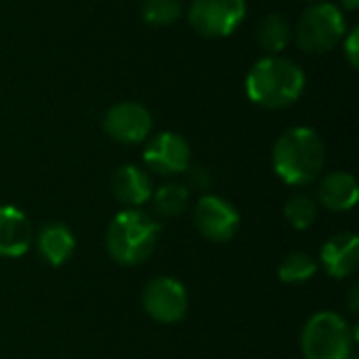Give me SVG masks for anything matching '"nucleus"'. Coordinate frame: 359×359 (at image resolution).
<instances>
[{
	"label": "nucleus",
	"mask_w": 359,
	"mask_h": 359,
	"mask_svg": "<svg viewBox=\"0 0 359 359\" xmlns=\"http://www.w3.org/2000/svg\"><path fill=\"white\" fill-rule=\"evenodd\" d=\"M358 181L349 172H330V175H326L322 179V183H320V189H318L320 202L326 208L334 210V212L353 208L355 202H358Z\"/></svg>",
	"instance_id": "obj_14"
},
{
	"label": "nucleus",
	"mask_w": 359,
	"mask_h": 359,
	"mask_svg": "<svg viewBox=\"0 0 359 359\" xmlns=\"http://www.w3.org/2000/svg\"><path fill=\"white\" fill-rule=\"evenodd\" d=\"M341 4H343V8H347V11H355L359 6V0H341Z\"/></svg>",
	"instance_id": "obj_23"
},
{
	"label": "nucleus",
	"mask_w": 359,
	"mask_h": 359,
	"mask_svg": "<svg viewBox=\"0 0 359 359\" xmlns=\"http://www.w3.org/2000/svg\"><path fill=\"white\" fill-rule=\"evenodd\" d=\"M141 15L149 25H170L183 15L181 0H143Z\"/></svg>",
	"instance_id": "obj_20"
},
{
	"label": "nucleus",
	"mask_w": 359,
	"mask_h": 359,
	"mask_svg": "<svg viewBox=\"0 0 359 359\" xmlns=\"http://www.w3.org/2000/svg\"><path fill=\"white\" fill-rule=\"evenodd\" d=\"M38 250L40 255L44 257V261L53 267H59L63 265L72 252H74V246H76V240H74V233L61 225V223H48L40 229L38 238Z\"/></svg>",
	"instance_id": "obj_15"
},
{
	"label": "nucleus",
	"mask_w": 359,
	"mask_h": 359,
	"mask_svg": "<svg viewBox=\"0 0 359 359\" xmlns=\"http://www.w3.org/2000/svg\"><path fill=\"white\" fill-rule=\"evenodd\" d=\"M353 334L347 322L332 311L316 313L303 330L301 349L305 359H349Z\"/></svg>",
	"instance_id": "obj_5"
},
{
	"label": "nucleus",
	"mask_w": 359,
	"mask_h": 359,
	"mask_svg": "<svg viewBox=\"0 0 359 359\" xmlns=\"http://www.w3.org/2000/svg\"><path fill=\"white\" fill-rule=\"evenodd\" d=\"M246 17V0H191L189 25L204 38L231 36Z\"/></svg>",
	"instance_id": "obj_6"
},
{
	"label": "nucleus",
	"mask_w": 359,
	"mask_h": 359,
	"mask_svg": "<svg viewBox=\"0 0 359 359\" xmlns=\"http://www.w3.org/2000/svg\"><path fill=\"white\" fill-rule=\"evenodd\" d=\"M160 225L141 210H122L107 227V252L120 265H139L156 248Z\"/></svg>",
	"instance_id": "obj_3"
},
{
	"label": "nucleus",
	"mask_w": 359,
	"mask_h": 359,
	"mask_svg": "<svg viewBox=\"0 0 359 359\" xmlns=\"http://www.w3.org/2000/svg\"><path fill=\"white\" fill-rule=\"evenodd\" d=\"M212 179H210V172L204 170V168H191L189 170V185L196 187V189H206L210 187Z\"/></svg>",
	"instance_id": "obj_22"
},
{
	"label": "nucleus",
	"mask_w": 359,
	"mask_h": 359,
	"mask_svg": "<svg viewBox=\"0 0 359 359\" xmlns=\"http://www.w3.org/2000/svg\"><path fill=\"white\" fill-rule=\"evenodd\" d=\"M355 297H358V288L351 290V311H358V303H355Z\"/></svg>",
	"instance_id": "obj_24"
},
{
	"label": "nucleus",
	"mask_w": 359,
	"mask_h": 359,
	"mask_svg": "<svg viewBox=\"0 0 359 359\" xmlns=\"http://www.w3.org/2000/svg\"><path fill=\"white\" fill-rule=\"evenodd\" d=\"M151 196L156 212L162 217H179L181 212H185L189 202V189L181 183H166Z\"/></svg>",
	"instance_id": "obj_17"
},
{
	"label": "nucleus",
	"mask_w": 359,
	"mask_h": 359,
	"mask_svg": "<svg viewBox=\"0 0 359 359\" xmlns=\"http://www.w3.org/2000/svg\"><path fill=\"white\" fill-rule=\"evenodd\" d=\"M246 95L255 105L282 109L299 101L305 90V72L292 59L267 55L246 74Z\"/></svg>",
	"instance_id": "obj_1"
},
{
	"label": "nucleus",
	"mask_w": 359,
	"mask_h": 359,
	"mask_svg": "<svg viewBox=\"0 0 359 359\" xmlns=\"http://www.w3.org/2000/svg\"><path fill=\"white\" fill-rule=\"evenodd\" d=\"M32 244V225L15 206H0V257H21Z\"/></svg>",
	"instance_id": "obj_11"
},
{
	"label": "nucleus",
	"mask_w": 359,
	"mask_h": 359,
	"mask_svg": "<svg viewBox=\"0 0 359 359\" xmlns=\"http://www.w3.org/2000/svg\"><path fill=\"white\" fill-rule=\"evenodd\" d=\"M196 227L200 233L212 242H227L236 236L240 227L238 210L217 196H204L196 206Z\"/></svg>",
	"instance_id": "obj_10"
},
{
	"label": "nucleus",
	"mask_w": 359,
	"mask_h": 359,
	"mask_svg": "<svg viewBox=\"0 0 359 359\" xmlns=\"http://www.w3.org/2000/svg\"><path fill=\"white\" fill-rule=\"evenodd\" d=\"M316 271H318V265L309 255L292 252L282 261L278 276L284 284H303V282L311 280L316 276Z\"/></svg>",
	"instance_id": "obj_18"
},
{
	"label": "nucleus",
	"mask_w": 359,
	"mask_h": 359,
	"mask_svg": "<svg viewBox=\"0 0 359 359\" xmlns=\"http://www.w3.org/2000/svg\"><path fill=\"white\" fill-rule=\"evenodd\" d=\"M143 307L156 322L175 324L187 313V292L172 278H156L145 286Z\"/></svg>",
	"instance_id": "obj_9"
},
{
	"label": "nucleus",
	"mask_w": 359,
	"mask_h": 359,
	"mask_svg": "<svg viewBox=\"0 0 359 359\" xmlns=\"http://www.w3.org/2000/svg\"><path fill=\"white\" fill-rule=\"evenodd\" d=\"M343 48H345V57L349 61L351 67L359 65V27H353L345 34L343 38Z\"/></svg>",
	"instance_id": "obj_21"
},
{
	"label": "nucleus",
	"mask_w": 359,
	"mask_h": 359,
	"mask_svg": "<svg viewBox=\"0 0 359 359\" xmlns=\"http://www.w3.org/2000/svg\"><path fill=\"white\" fill-rule=\"evenodd\" d=\"M292 38L290 21L280 13H267L257 25V42L267 55H280Z\"/></svg>",
	"instance_id": "obj_16"
},
{
	"label": "nucleus",
	"mask_w": 359,
	"mask_h": 359,
	"mask_svg": "<svg viewBox=\"0 0 359 359\" xmlns=\"http://www.w3.org/2000/svg\"><path fill=\"white\" fill-rule=\"evenodd\" d=\"M151 114L137 101H120L111 105L103 116L105 133L118 143H141L151 133Z\"/></svg>",
	"instance_id": "obj_7"
},
{
	"label": "nucleus",
	"mask_w": 359,
	"mask_h": 359,
	"mask_svg": "<svg viewBox=\"0 0 359 359\" xmlns=\"http://www.w3.org/2000/svg\"><path fill=\"white\" fill-rule=\"evenodd\" d=\"M111 191H114V196H116V200L120 204L141 206V204H145L151 198L154 187H151L149 177L139 166L126 164V166H120L114 172V177H111Z\"/></svg>",
	"instance_id": "obj_13"
},
{
	"label": "nucleus",
	"mask_w": 359,
	"mask_h": 359,
	"mask_svg": "<svg viewBox=\"0 0 359 359\" xmlns=\"http://www.w3.org/2000/svg\"><path fill=\"white\" fill-rule=\"evenodd\" d=\"M284 215L288 219V223L294 229H307L313 225L316 217H318V204L311 196L307 194H294L284 208Z\"/></svg>",
	"instance_id": "obj_19"
},
{
	"label": "nucleus",
	"mask_w": 359,
	"mask_h": 359,
	"mask_svg": "<svg viewBox=\"0 0 359 359\" xmlns=\"http://www.w3.org/2000/svg\"><path fill=\"white\" fill-rule=\"evenodd\" d=\"M347 34L343 11L332 2H313L299 19L294 38L301 50L324 55L337 48Z\"/></svg>",
	"instance_id": "obj_4"
},
{
	"label": "nucleus",
	"mask_w": 359,
	"mask_h": 359,
	"mask_svg": "<svg viewBox=\"0 0 359 359\" xmlns=\"http://www.w3.org/2000/svg\"><path fill=\"white\" fill-rule=\"evenodd\" d=\"M303 2H311V4H313V2H318V0H303Z\"/></svg>",
	"instance_id": "obj_25"
},
{
	"label": "nucleus",
	"mask_w": 359,
	"mask_h": 359,
	"mask_svg": "<svg viewBox=\"0 0 359 359\" xmlns=\"http://www.w3.org/2000/svg\"><path fill=\"white\" fill-rule=\"evenodd\" d=\"M143 162L151 172H158L162 177L181 175L189 170L191 149L181 135L164 130L151 137V141L145 145Z\"/></svg>",
	"instance_id": "obj_8"
},
{
	"label": "nucleus",
	"mask_w": 359,
	"mask_h": 359,
	"mask_svg": "<svg viewBox=\"0 0 359 359\" xmlns=\"http://www.w3.org/2000/svg\"><path fill=\"white\" fill-rule=\"evenodd\" d=\"M273 168L278 177L294 187L309 185L324 168L326 149L322 137L309 126H294L282 133L273 145Z\"/></svg>",
	"instance_id": "obj_2"
},
{
	"label": "nucleus",
	"mask_w": 359,
	"mask_h": 359,
	"mask_svg": "<svg viewBox=\"0 0 359 359\" xmlns=\"http://www.w3.org/2000/svg\"><path fill=\"white\" fill-rule=\"evenodd\" d=\"M322 263L332 278H347L358 269L359 240L355 233H339L322 246Z\"/></svg>",
	"instance_id": "obj_12"
}]
</instances>
